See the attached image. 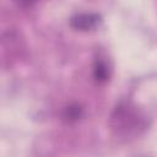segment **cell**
<instances>
[{
    "label": "cell",
    "mask_w": 157,
    "mask_h": 157,
    "mask_svg": "<svg viewBox=\"0 0 157 157\" xmlns=\"http://www.w3.org/2000/svg\"><path fill=\"white\" fill-rule=\"evenodd\" d=\"M112 118L114 121V128H117L119 131L134 130V129H136V124H139L137 115L128 105L118 107Z\"/></svg>",
    "instance_id": "1"
},
{
    "label": "cell",
    "mask_w": 157,
    "mask_h": 157,
    "mask_svg": "<svg viewBox=\"0 0 157 157\" xmlns=\"http://www.w3.org/2000/svg\"><path fill=\"white\" fill-rule=\"evenodd\" d=\"M99 21L97 13H77L70 18V26L77 31H91L99 25Z\"/></svg>",
    "instance_id": "2"
},
{
    "label": "cell",
    "mask_w": 157,
    "mask_h": 157,
    "mask_svg": "<svg viewBox=\"0 0 157 157\" xmlns=\"http://www.w3.org/2000/svg\"><path fill=\"white\" fill-rule=\"evenodd\" d=\"M93 76L98 82H105L108 80L109 72H108L107 65L103 61H101V60L96 61V64L93 66Z\"/></svg>",
    "instance_id": "3"
},
{
    "label": "cell",
    "mask_w": 157,
    "mask_h": 157,
    "mask_svg": "<svg viewBox=\"0 0 157 157\" xmlns=\"http://www.w3.org/2000/svg\"><path fill=\"white\" fill-rule=\"evenodd\" d=\"M81 115H82V109L77 104H71V105L66 107L63 113V117L66 121H75V120L80 119Z\"/></svg>",
    "instance_id": "4"
}]
</instances>
